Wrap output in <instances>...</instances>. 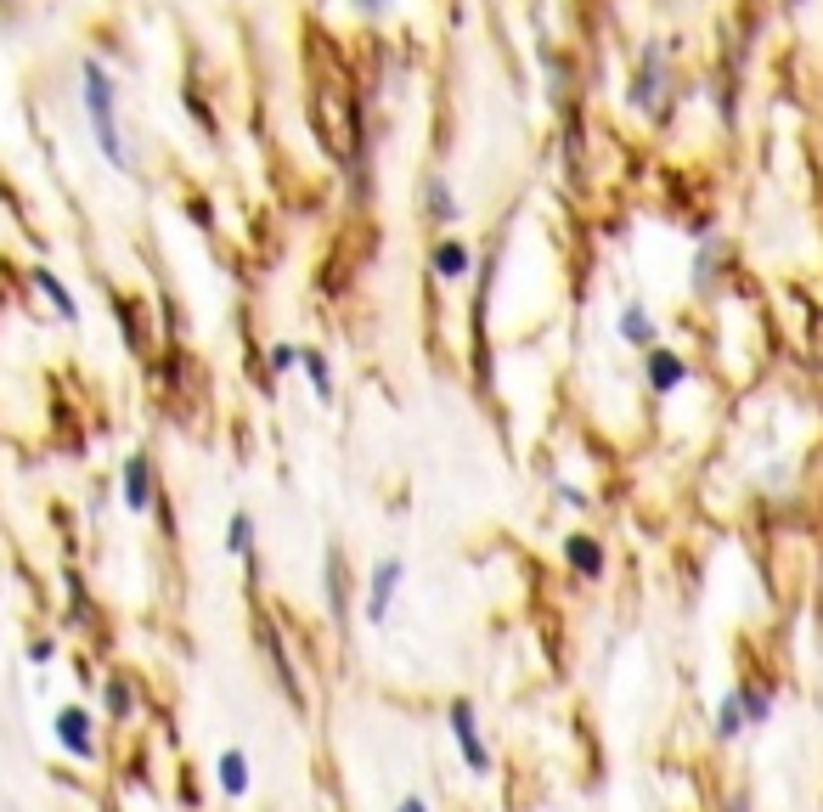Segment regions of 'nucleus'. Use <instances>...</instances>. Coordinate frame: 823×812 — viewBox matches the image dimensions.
<instances>
[{"instance_id":"6e6552de","label":"nucleus","mask_w":823,"mask_h":812,"mask_svg":"<svg viewBox=\"0 0 823 812\" xmlns=\"http://www.w3.org/2000/svg\"><path fill=\"white\" fill-rule=\"evenodd\" d=\"M119 502L130 513H153L159 508V474H153L148 452H130L124 457V468H119Z\"/></svg>"},{"instance_id":"7ed1b4c3","label":"nucleus","mask_w":823,"mask_h":812,"mask_svg":"<svg viewBox=\"0 0 823 812\" xmlns=\"http://www.w3.org/2000/svg\"><path fill=\"white\" fill-rule=\"evenodd\" d=\"M52 739L68 761H79V768H96L102 761V734H96V711L85 705H57L52 711Z\"/></svg>"},{"instance_id":"0eeeda50","label":"nucleus","mask_w":823,"mask_h":812,"mask_svg":"<svg viewBox=\"0 0 823 812\" xmlns=\"http://www.w3.org/2000/svg\"><path fill=\"white\" fill-rule=\"evenodd\" d=\"M559 559H564V570H570L581 587L604 582V570H609V548H604V537H593V531H570V537L559 542Z\"/></svg>"},{"instance_id":"39448f33","label":"nucleus","mask_w":823,"mask_h":812,"mask_svg":"<svg viewBox=\"0 0 823 812\" xmlns=\"http://www.w3.org/2000/svg\"><path fill=\"white\" fill-rule=\"evenodd\" d=\"M350 598H356V587H350V559H345V548H338V542H327V548H322V604H327L333 632L350 627Z\"/></svg>"},{"instance_id":"f3484780","label":"nucleus","mask_w":823,"mask_h":812,"mask_svg":"<svg viewBox=\"0 0 823 812\" xmlns=\"http://www.w3.org/2000/svg\"><path fill=\"white\" fill-rule=\"evenodd\" d=\"M734 689H739V700H745V723H750V728H767L772 711H779V689H772L767 678H739Z\"/></svg>"},{"instance_id":"ddd939ff","label":"nucleus","mask_w":823,"mask_h":812,"mask_svg":"<svg viewBox=\"0 0 823 812\" xmlns=\"http://www.w3.org/2000/svg\"><path fill=\"white\" fill-rule=\"evenodd\" d=\"M615 333H620V345H632V350H643V356L660 345V327H654V316H649V305H643V300H626V305H620Z\"/></svg>"},{"instance_id":"6ab92c4d","label":"nucleus","mask_w":823,"mask_h":812,"mask_svg":"<svg viewBox=\"0 0 823 812\" xmlns=\"http://www.w3.org/2000/svg\"><path fill=\"white\" fill-rule=\"evenodd\" d=\"M300 372L311 378V390H316V401L327 407V401H333V361H327L322 350H300Z\"/></svg>"},{"instance_id":"9d476101","label":"nucleus","mask_w":823,"mask_h":812,"mask_svg":"<svg viewBox=\"0 0 823 812\" xmlns=\"http://www.w3.org/2000/svg\"><path fill=\"white\" fill-rule=\"evenodd\" d=\"M226 553L249 570V582H260V524H255L249 508H231V519H226Z\"/></svg>"},{"instance_id":"20e7f679","label":"nucleus","mask_w":823,"mask_h":812,"mask_svg":"<svg viewBox=\"0 0 823 812\" xmlns=\"http://www.w3.org/2000/svg\"><path fill=\"white\" fill-rule=\"evenodd\" d=\"M407 587V559L401 553H383L372 570H367V587H361V609H367V627H383Z\"/></svg>"},{"instance_id":"4468645a","label":"nucleus","mask_w":823,"mask_h":812,"mask_svg":"<svg viewBox=\"0 0 823 812\" xmlns=\"http://www.w3.org/2000/svg\"><path fill=\"white\" fill-rule=\"evenodd\" d=\"M429 266H434V277H441V282H463V277H474V249L463 243L457 231H446L441 243H434Z\"/></svg>"},{"instance_id":"4be33fe9","label":"nucleus","mask_w":823,"mask_h":812,"mask_svg":"<svg viewBox=\"0 0 823 812\" xmlns=\"http://www.w3.org/2000/svg\"><path fill=\"white\" fill-rule=\"evenodd\" d=\"M23 654H29V665H34V672H45V665L57 660V638H52V632H34Z\"/></svg>"},{"instance_id":"2eb2a0df","label":"nucleus","mask_w":823,"mask_h":812,"mask_svg":"<svg viewBox=\"0 0 823 812\" xmlns=\"http://www.w3.org/2000/svg\"><path fill=\"white\" fill-rule=\"evenodd\" d=\"M29 282H34V289H40V300H45V305L57 311V322H68V327L79 322V300L68 294V282H63V277H57L52 266H34V271H29Z\"/></svg>"},{"instance_id":"aec40b11","label":"nucleus","mask_w":823,"mask_h":812,"mask_svg":"<svg viewBox=\"0 0 823 812\" xmlns=\"http://www.w3.org/2000/svg\"><path fill=\"white\" fill-rule=\"evenodd\" d=\"M423 204H429V215L441 220V226H457V220H463V209H457V198H452V186H446V181H429Z\"/></svg>"},{"instance_id":"b1692460","label":"nucleus","mask_w":823,"mask_h":812,"mask_svg":"<svg viewBox=\"0 0 823 812\" xmlns=\"http://www.w3.org/2000/svg\"><path fill=\"white\" fill-rule=\"evenodd\" d=\"M68 615H74V620H90V598H85V587H79L74 576H68Z\"/></svg>"},{"instance_id":"412c9836","label":"nucleus","mask_w":823,"mask_h":812,"mask_svg":"<svg viewBox=\"0 0 823 812\" xmlns=\"http://www.w3.org/2000/svg\"><path fill=\"white\" fill-rule=\"evenodd\" d=\"M716 277H722V271H716V243H705V249H700V260H694V289H700V294H711V289H716Z\"/></svg>"},{"instance_id":"bb28decb","label":"nucleus","mask_w":823,"mask_h":812,"mask_svg":"<svg viewBox=\"0 0 823 812\" xmlns=\"http://www.w3.org/2000/svg\"><path fill=\"white\" fill-rule=\"evenodd\" d=\"M396 812H429V801H423V795H401Z\"/></svg>"},{"instance_id":"1a4fd4ad","label":"nucleus","mask_w":823,"mask_h":812,"mask_svg":"<svg viewBox=\"0 0 823 812\" xmlns=\"http://www.w3.org/2000/svg\"><path fill=\"white\" fill-rule=\"evenodd\" d=\"M96 711H102V723L130 728L136 716H141V683H136L130 672H108L102 689H96Z\"/></svg>"},{"instance_id":"5701e85b","label":"nucleus","mask_w":823,"mask_h":812,"mask_svg":"<svg viewBox=\"0 0 823 812\" xmlns=\"http://www.w3.org/2000/svg\"><path fill=\"white\" fill-rule=\"evenodd\" d=\"M294 367H300V345H288V339L271 345V372H294Z\"/></svg>"},{"instance_id":"f03ea898","label":"nucleus","mask_w":823,"mask_h":812,"mask_svg":"<svg viewBox=\"0 0 823 812\" xmlns=\"http://www.w3.org/2000/svg\"><path fill=\"white\" fill-rule=\"evenodd\" d=\"M446 734H452V745H457V756H463V768H468L474 779H491V773H497V756H491L486 723H479V705H474L468 694H457V700L446 705Z\"/></svg>"},{"instance_id":"423d86ee","label":"nucleus","mask_w":823,"mask_h":812,"mask_svg":"<svg viewBox=\"0 0 823 812\" xmlns=\"http://www.w3.org/2000/svg\"><path fill=\"white\" fill-rule=\"evenodd\" d=\"M632 108L660 119L665 113V45L649 40L643 52H638V74H632Z\"/></svg>"},{"instance_id":"a878e982","label":"nucleus","mask_w":823,"mask_h":812,"mask_svg":"<svg viewBox=\"0 0 823 812\" xmlns=\"http://www.w3.org/2000/svg\"><path fill=\"white\" fill-rule=\"evenodd\" d=\"M559 497H564V508H587V502H593V497H587V491H575V486H564V491H559Z\"/></svg>"},{"instance_id":"cd10ccee","label":"nucleus","mask_w":823,"mask_h":812,"mask_svg":"<svg viewBox=\"0 0 823 812\" xmlns=\"http://www.w3.org/2000/svg\"><path fill=\"white\" fill-rule=\"evenodd\" d=\"M356 7H361V12H383V7H390V0H356Z\"/></svg>"},{"instance_id":"9b49d317","label":"nucleus","mask_w":823,"mask_h":812,"mask_svg":"<svg viewBox=\"0 0 823 812\" xmlns=\"http://www.w3.org/2000/svg\"><path fill=\"white\" fill-rule=\"evenodd\" d=\"M643 378H649V396H676V390H683L689 385V361L683 356H676V350H665V345H654L649 356H643Z\"/></svg>"},{"instance_id":"f8f14e48","label":"nucleus","mask_w":823,"mask_h":812,"mask_svg":"<svg viewBox=\"0 0 823 812\" xmlns=\"http://www.w3.org/2000/svg\"><path fill=\"white\" fill-rule=\"evenodd\" d=\"M215 790H220L226 801H249V790H255V768H249V750L226 745V750L215 756Z\"/></svg>"},{"instance_id":"dca6fc26","label":"nucleus","mask_w":823,"mask_h":812,"mask_svg":"<svg viewBox=\"0 0 823 812\" xmlns=\"http://www.w3.org/2000/svg\"><path fill=\"white\" fill-rule=\"evenodd\" d=\"M266 654H271V672H277V683H282V694L294 700V705H305V683H300V665H294V654H288V643H282V632L277 627H266Z\"/></svg>"},{"instance_id":"a211bd4d","label":"nucleus","mask_w":823,"mask_h":812,"mask_svg":"<svg viewBox=\"0 0 823 812\" xmlns=\"http://www.w3.org/2000/svg\"><path fill=\"white\" fill-rule=\"evenodd\" d=\"M711 734L722 739V745H734V739H745L750 734V723H745V700H739V689H728L716 700V711H711Z\"/></svg>"},{"instance_id":"f257e3e1","label":"nucleus","mask_w":823,"mask_h":812,"mask_svg":"<svg viewBox=\"0 0 823 812\" xmlns=\"http://www.w3.org/2000/svg\"><path fill=\"white\" fill-rule=\"evenodd\" d=\"M79 85H85V119H90V136H96V148H102V159L113 170H136L130 148H124V130H119V90L108 79V68L85 57L79 63Z\"/></svg>"},{"instance_id":"393cba45","label":"nucleus","mask_w":823,"mask_h":812,"mask_svg":"<svg viewBox=\"0 0 823 812\" xmlns=\"http://www.w3.org/2000/svg\"><path fill=\"white\" fill-rule=\"evenodd\" d=\"M722 812H750V795H745V790H728V795H722Z\"/></svg>"}]
</instances>
